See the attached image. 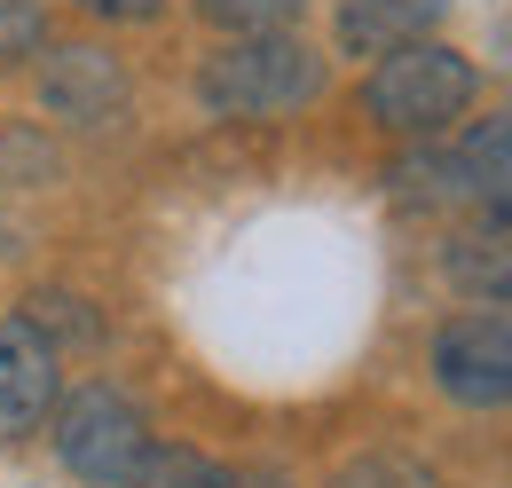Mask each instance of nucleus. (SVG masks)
<instances>
[{"label":"nucleus","mask_w":512,"mask_h":488,"mask_svg":"<svg viewBox=\"0 0 512 488\" xmlns=\"http://www.w3.org/2000/svg\"><path fill=\"white\" fill-rule=\"evenodd\" d=\"M323 95V56L300 32H237L197 63V103L213 119H292Z\"/></svg>","instance_id":"obj_1"},{"label":"nucleus","mask_w":512,"mask_h":488,"mask_svg":"<svg viewBox=\"0 0 512 488\" xmlns=\"http://www.w3.org/2000/svg\"><path fill=\"white\" fill-rule=\"evenodd\" d=\"M473 87H481L473 56H457L449 40H410V48H394V56L371 63V79H363V111H371L379 134L434 142L449 119L473 111Z\"/></svg>","instance_id":"obj_2"},{"label":"nucleus","mask_w":512,"mask_h":488,"mask_svg":"<svg viewBox=\"0 0 512 488\" xmlns=\"http://www.w3.org/2000/svg\"><path fill=\"white\" fill-rule=\"evenodd\" d=\"M48 441H56L64 473H79L87 488H134V473H142V457H150L158 433H150V418H142V402L127 386L87 378V386H71L56 402Z\"/></svg>","instance_id":"obj_3"},{"label":"nucleus","mask_w":512,"mask_h":488,"mask_svg":"<svg viewBox=\"0 0 512 488\" xmlns=\"http://www.w3.org/2000/svg\"><path fill=\"white\" fill-rule=\"evenodd\" d=\"M434 386L457 410L512 402V307H465L434 331Z\"/></svg>","instance_id":"obj_4"},{"label":"nucleus","mask_w":512,"mask_h":488,"mask_svg":"<svg viewBox=\"0 0 512 488\" xmlns=\"http://www.w3.org/2000/svg\"><path fill=\"white\" fill-rule=\"evenodd\" d=\"M40 111L56 126H111L127 111V63L95 40H71L40 56Z\"/></svg>","instance_id":"obj_5"},{"label":"nucleus","mask_w":512,"mask_h":488,"mask_svg":"<svg viewBox=\"0 0 512 488\" xmlns=\"http://www.w3.org/2000/svg\"><path fill=\"white\" fill-rule=\"evenodd\" d=\"M64 402V355L16 315L0 323V441H32Z\"/></svg>","instance_id":"obj_6"},{"label":"nucleus","mask_w":512,"mask_h":488,"mask_svg":"<svg viewBox=\"0 0 512 488\" xmlns=\"http://www.w3.org/2000/svg\"><path fill=\"white\" fill-rule=\"evenodd\" d=\"M449 166V205H465L481 229H512V111L473 119L457 134V150H442Z\"/></svg>","instance_id":"obj_7"},{"label":"nucleus","mask_w":512,"mask_h":488,"mask_svg":"<svg viewBox=\"0 0 512 488\" xmlns=\"http://www.w3.org/2000/svg\"><path fill=\"white\" fill-rule=\"evenodd\" d=\"M449 16V0H339V16H331V40H339V56H394V48H410V40H434V24Z\"/></svg>","instance_id":"obj_8"},{"label":"nucleus","mask_w":512,"mask_h":488,"mask_svg":"<svg viewBox=\"0 0 512 488\" xmlns=\"http://www.w3.org/2000/svg\"><path fill=\"white\" fill-rule=\"evenodd\" d=\"M449 292H465L473 307H512V229H465L442 252Z\"/></svg>","instance_id":"obj_9"},{"label":"nucleus","mask_w":512,"mask_h":488,"mask_svg":"<svg viewBox=\"0 0 512 488\" xmlns=\"http://www.w3.org/2000/svg\"><path fill=\"white\" fill-rule=\"evenodd\" d=\"M134 488H229V465L205 457V449H190V441H150Z\"/></svg>","instance_id":"obj_10"},{"label":"nucleus","mask_w":512,"mask_h":488,"mask_svg":"<svg viewBox=\"0 0 512 488\" xmlns=\"http://www.w3.org/2000/svg\"><path fill=\"white\" fill-rule=\"evenodd\" d=\"M323 488H442V481H434V465H418V457H402V449H363V457H347Z\"/></svg>","instance_id":"obj_11"},{"label":"nucleus","mask_w":512,"mask_h":488,"mask_svg":"<svg viewBox=\"0 0 512 488\" xmlns=\"http://www.w3.org/2000/svg\"><path fill=\"white\" fill-rule=\"evenodd\" d=\"M190 8L213 24V32H229V40H237V32H292L308 0H190Z\"/></svg>","instance_id":"obj_12"},{"label":"nucleus","mask_w":512,"mask_h":488,"mask_svg":"<svg viewBox=\"0 0 512 488\" xmlns=\"http://www.w3.org/2000/svg\"><path fill=\"white\" fill-rule=\"evenodd\" d=\"M48 48V0H0V71Z\"/></svg>","instance_id":"obj_13"},{"label":"nucleus","mask_w":512,"mask_h":488,"mask_svg":"<svg viewBox=\"0 0 512 488\" xmlns=\"http://www.w3.org/2000/svg\"><path fill=\"white\" fill-rule=\"evenodd\" d=\"M87 16H103V24H150L166 0H79Z\"/></svg>","instance_id":"obj_14"},{"label":"nucleus","mask_w":512,"mask_h":488,"mask_svg":"<svg viewBox=\"0 0 512 488\" xmlns=\"http://www.w3.org/2000/svg\"><path fill=\"white\" fill-rule=\"evenodd\" d=\"M229 488H292L276 465H229Z\"/></svg>","instance_id":"obj_15"}]
</instances>
